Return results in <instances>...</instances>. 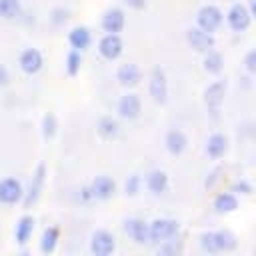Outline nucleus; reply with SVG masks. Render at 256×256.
<instances>
[{
  "label": "nucleus",
  "mask_w": 256,
  "mask_h": 256,
  "mask_svg": "<svg viewBox=\"0 0 256 256\" xmlns=\"http://www.w3.org/2000/svg\"><path fill=\"white\" fill-rule=\"evenodd\" d=\"M180 232V224L172 218H156L148 222V236L150 242H166Z\"/></svg>",
  "instance_id": "obj_1"
},
{
  "label": "nucleus",
  "mask_w": 256,
  "mask_h": 256,
  "mask_svg": "<svg viewBox=\"0 0 256 256\" xmlns=\"http://www.w3.org/2000/svg\"><path fill=\"white\" fill-rule=\"evenodd\" d=\"M222 20H224V14H222V10H220L218 6H214V4H204V6L196 12V26L202 28V30H206V32H212V34L220 28Z\"/></svg>",
  "instance_id": "obj_2"
},
{
  "label": "nucleus",
  "mask_w": 256,
  "mask_h": 256,
  "mask_svg": "<svg viewBox=\"0 0 256 256\" xmlns=\"http://www.w3.org/2000/svg\"><path fill=\"white\" fill-rule=\"evenodd\" d=\"M226 22H228V26H230L234 32H246V30L250 28V24H252V12H250L244 4L236 2V4H232L230 10L226 12Z\"/></svg>",
  "instance_id": "obj_3"
},
{
  "label": "nucleus",
  "mask_w": 256,
  "mask_h": 256,
  "mask_svg": "<svg viewBox=\"0 0 256 256\" xmlns=\"http://www.w3.org/2000/svg\"><path fill=\"white\" fill-rule=\"evenodd\" d=\"M116 250V238L108 230H96L90 236V252L94 256H110Z\"/></svg>",
  "instance_id": "obj_4"
},
{
  "label": "nucleus",
  "mask_w": 256,
  "mask_h": 256,
  "mask_svg": "<svg viewBox=\"0 0 256 256\" xmlns=\"http://www.w3.org/2000/svg\"><path fill=\"white\" fill-rule=\"evenodd\" d=\"M226 88H228V82L226 80H216V82H212L204 90V104H206V108L214 116L220 112V106H222L224 96H226Z\"/></svg>",
  "instance_id": "obj_5"
},
{
  "label": "nucleus",
  "mask_w": 256,
  "mask_h": 256,
  "mask_svg": "<svg viewBox=\"0 0 256 256\" xmlns=\"http://www.w3.org/2000/svg\"><path fill=\"white\" fill-rule=\"evenodd\" d=\"M122 50H124V42H122V38H120L118 34H108V32H106V34L100 38V42H98V52H100V56H102L104 60H108V62L118 60L120 54H122Z\"/></svg>",
  "instance_id": "obj_6"
},
{
  "label": "nucleus",
  "mask_w": 256,
  "mask_h": 256,
  "mask_svg": "<svg viewBox=\"0 0 256 256\" xmlns=\"http://www.w3.org/2000/svg\"><path fill=\"white\" fill-rule=\"evenodd\" d=\"M148 92L156 104H164L168 96V80L162 68H154L150 72V82H148Z\"/></svg>",
  "instance_id": "obj_7"
},
{
  "label": "nucleus",
  "mask_w": 256,
  "mask_h": 256,
  "mask_svg": "<svg viewBox=\"0 0 256 256\" xmlns=\"http://www.w3.org/2000/svg\"><path fill=\"white\" fill-rule=\"evenodd\" d=\"M88 190H90L92 200H108L116 194V182H114V178H110L106 174H100L90 182Z\"/></svg>",
  "instance_id": "obj_8"
},
{
  "label": "nucleus",
  "mask_w": 256,
  "mask_h": 256,
  "mask_svg": "<svg viewBox=\"0 0 256 256\" xmlns=\"http://www.w3.org/2000/svg\"><path fill=\"white\" fill-rule=\"evenodd\" d=\"M186 40H188L190 48H194L196 52H202V54L208 52V50H212L214 44H216L214 34L212 32H206V30H202L198 26H194V28H190L186 32Z\"/></svg>",
  "instance_id": "obj_9"
},
{
  "label": "nucleus",
  "mask_w": 256,
  "mask_h": 256,
  "mask_svg": "<svg viewBox=\"0 0 256 256\" xmlns=\"http://www.w3.org/2000/svg\"><path fill=\"white\" fill-rule=\"evenodd\" d=\"M18 66H20V70H22L24 74L34 76V74H38V72L42 70V66H44V56H42V52L36 50V48H26V50L20 54V58H18Z\"/></svg>",
  "instance_id": "obj_10"
},
{
  "label": "nucleus",
  "mask_w": 256,
  "mask_h": 256,
  "mask_svg": "<svg viewBox=\"0 0 256 256\" xmlns=\"http://www.w3.org/2000/svg\"><path fill=\"white\" fill-rule=\"evenodd\" d=\"M24 196L22 182L18 178H4L0 180V202L2 204H18Z\"/></svg>",
  "instance_id": "obj_11"
},
{
  "label": "nucleus",
  "mask_w": 256,
  "mask_h": 256,
  "mask_svg": "<svg viewBox=\"0 0 256 256\" xmlns=\"http://www.w3.org/2000/svg\"><path fill=\"white\" fill-rule=\"evenodd\" d=\"M44 176H46V166L44 164H38L32 180H30V186L28 190L24 192L22 200H24V206L30 208L32 204H36V200L40 198V192H42V186H44Z\"/></svg>",
  "instance_id": "obj_12"
},
{
  "label": "nucleus",
  "mask_w": 256,
  "mask_h": 256,
  "mask_svg": "<svg viewBox=\"0 0 256 256\" xmlns=\"http://www.w3.org/2000/svg\"><path fill=\"white\" fill-rule=\"evenodd\" d=\"M142 112V102L136 94L128 92L118 100V116L124 120H136Z\"/></svg>",
  "instance_id": "obj_13"
},
{
  "label": "nucleus",
  "mask_w": 256,
  "mask_h": 256,
  "mask_svg": "<svg viewBox=\"0 0 256 256\" xmlns=\"http://www.w3.org/2000/svg\"><path fill=\"white\" fill-rule=\"evenodd\" d=\"M124 232L136 242V244H146L150 242V236H148V222L142 220V218H128L124 222Z\"/></svg>",
  "instance_id": "obj_14"
},
{
  "label": "nucleus",
  "mask_w": 256,
  "mask_h": 256,
  "mask_svg": "<svg viewBox=\"0 0 256 256\" xmlns=\"http://www.w3.org/2000/svg\"><path fill=\"white\" fill-rule=\"evenodd\" d=\"M124 24H126V16H124V10H120V8H110L102 16V30L108 34L122 32Z\"/></svg>",
  "instance_id": "obj_15"
},
{
  "label": "nucleus",
  "mask_w": 256,
  "mask_h": 256,
  "mask_svg": "<svg viewBox=\"0 0 256 256\" xmlns=\"http://www.w3.org/2000/svg\"><path fill=\"white\" fill-rule=\"evenodd\" d=\"M164 146H166V150H168L172 156H180V154L186 150V146H188V138H186V134H184L182 130L174 128V130H170V132L164 136Z\"/></svg>",
  "instance_id": "obj_16"
},
{
  "label": "nucleus",
  "mask_w": 256,
  "mask_h": 256,
  "mask_svg": "<svg viewBox=\"0 0 256 256\" xmlns=\"http://www.w3.org/2000/svg\"><path fill=\"white\" fill-rule=\"evenodd\" d=\"M68 42H70L72 50L82 52V50H86V48L90 46L92 34H90V30H88L86 26H74V28L70 30V34H68Z\"/></svg>",
  "instance_id": "obj_17"
},
{
  "label": "nucleus",
  "mask_w": 256,
  "mask_h": 256,
  "mask_svg": "<svg viewBox=\"0 0 256 256\" xmlns=\"http://www.w3.org/2000/svg\"><path fill=\"white\" fill-rule=\"evenodd\" d=\"M142 78V72L136 64H122L118 70H116V80L122 84V86H136Z\"/></svg>",
  "instance_id": "obj_18"
},
{
  "label": "nucleus",
  "mask_w": 256,
  "mask_h": 256,
  "mask_svg": "<svg viewBox=\"0 0 256 256\" xmlns=\"http://www.w3.org/2000/svg\"><path fill=\"white\" fill-rule=\"evenodd\" d=\"M226 150H228V138L224 136V134H212V136H208V140H206V154L212 158V160H218V158H222L224 154H226Z\"/></svg>",
  "instance_id": "obj_19"
},
{
  "label": "nucleus",
  "mask_w": 256,
  "mask_h": 256,
  "mask_svg": "<svg viewBox=\"0 0 256 256\" xmlns=\"http://www.w3.org/2000/svg\"><path fill=\"white\" fill-rule=\"evenodd\" d=\"M168 184H170L168 174L162 172V170H152V172L146 176V188H148L152 194H156V196L164 194V192L168 190Z\"/></svg>",
  "instance_id": "obj_20"
},
{
  "label": "nucleus",
  "mask_w": 256,
  "mask_h": 256,
  "mask_svg": "<svg viewBox=\"0 0 256 256\" xmlns=\"http://www.w3.org/2000/svg\"><path fill=\"white\" fill-rule=\"evenodd\" d=\"M34 226H36V220L34 216H22L18 222H16V228H14V238L18 244H26L30 238H32V232H34Z\"/></svg>",
  "instance_id": "obj_21"
},
{
  "label": "nucleus",
  "mask_w": 256,
  "mask_h": 256,
  "mask_svg": "<svg viewBox=\"0 0 256 256\" xmlns=\"http://www.w3.org/2000/svg\"><path fill=\"white\" fill-rule=\"evenodd\" d=\"M214 210L218 214H230L238 208V198L234 192H220L216 198H214Z\"/></svg>",
  "instance_id": "obj_22"
},
{
  "label": "nucleus",
  "mask_w": 256,
  "mask_h": 256,
  "mask_svg": "<svg viewBox=\"0 0 256 256\" xmlns=\"http://www.w3.org/2000/svg\"><path fill=\"white\" fill-rule=\"evenodd\" d=\"M58 240H60V230L56 226H48L42 232V238H40V252L52 254L56 250V246H58Z\"/></svg>",
  "instance_id": "obj_23"
},
{
  "label": "nucleus",
  "mask_w": 256,
  "mask_h": 256,
  "mask_svg": "<svg viewBox=\"0 0 256 256\" xmlns=\"http://www.w3.org/2000/svg\"><path fill=\"white\" fill-rule=\"evenodd\" d=\"M204 70L208 72V74H220L222 72V68H224V58H222V54L220 52H216L214 48L212 50H208V52H204Z\"/></svg>",
  "instance_id": "obj_24"
},
{
  "label": "nucleus",
  "mask_w": 256,
  "mask_h": 256,
  "mask_svg": "<svg viewBox=\"0 0 256 256\" xmlns=\"http://www.w3.org/2000/svg\"><path fill=\"white\" fill-rule=\"evenodd\" d=\"M118 122L112 118V116H104V118H100L98 120V126H96V130H98V134L104 138V140H112V138H116V134H118Z\"/></svg>",
  "instance_id": "obj_25"
},
{
  "label": "nucleus",
  "mask_w": 256,
  "mask_h": 256,
  "mask_svg": "<svg viewBox=\"0 0 256 256\" xmlns=\"http://www.w3.org/2000/svg\"><path fill=\"white\" fill-rule=\"evenodd\" d=\"M216 234V244H218V250L220 252H230L236 248V236L230 232V230H218L214 232Z\"/></svg>",
  "instance_id": "obj_26"
},
{
  "label": "nucleus",
  "mask_w": 256,
  "mask_h": 256,
  "mask_svg": "<svg viewBox=\"0 0 256 256\" xmlns=\"http://www.w3.org/2000/svg\"><path fill=\"white\" fill-rule=\"evenodd\" d=\"M22 12L20 0H0V16L4 20H14Z\"/></svg>",
  "instance_id": "obj_27"
},
{
  "label": "nucleus",
  "mask_w": 256,
  "mask_h": 256,
  "mask_svg": "<svg viewBox=\"0 0 256 256\" xmlns=\"http://www.w3.org/2000/svg\"><path fill=\"white\" fill-rule=\"evenodd\" d=\"M80 66H82V54L78 50H70L68 56H66V72H68V76H76L80 72Z\"/></svg>",
  "instance_id": "obj_28"
},
{
  "label": "nucleus",
  "mask_w": 256,
  "mask_h": 256,
  "mask_svg": "<svg viewBox=\"0 0 256 256\" xmlns=\"http://www.w3.org/2000/svg\"><path fill=\"white\" fill-rule=\"evenodd\" d=\"M200 246H202V250L208 252V254H218V252H220V250H218V244H216V234H214V232H204V234L200 236Z\"/></svg>",
  "instance_id": "obj_29"
},
{
  "label": "nucleus",
  "mask_w": 256,
  "mask_h": 256,
  "mask_svg": "<svg viewBox=\"0 0 256 256\" xmlns=\"http://www.w3.org/2000/svg\"><path fill=\"white\" fill-rule=\"evenodd\" d=\"M56 130H58V122H56V116L48 112V114L42 118V134H44V138H54Z\"/></svg>",
  "instance_id": "obj_30"
},
{
  "label": "nucleus",
  "mask_w": 256,
  "mask_h": 256,
  "mask_svg": "<svg viewBox=\"0 0 256 256\" xmlns=\"http://www.w3.org/2000/svg\"><path fill=\"white\" fill-rule=\"evenodd\" d=\"M140 184H142V178L138 176V174H132V176H128V180H126V194H130V196H134V194H138L140 192Z\"/></svg>",
  "instance_id": "obj_31"
},
{
  "label": "nucleus",
  "mask_w": 256,
  "mask_h": 256,
  "mask_svg": "<svg viewBox=\"0 0 256 256\" xmlns=\"http://www.w3.org/2000/svg\"><path fill=\"white\" fill-rule=\"evenodd\" d=\"M230 192H234V194H244V196H248V194H252V186L246 182V180H238V182H234L232 186H230Z\"/></svg>",
  "instance_id": "obj_32"
},
{
  "label": "nucleus",
  "mask_w": 256,
  "mask_h": 256,
  "mask_svg": "<svg viewBox=\"0 0 256 256\" xmlns=\"http://www.w3.org/2000/svg\"><path fill=\"white\" fill-rule=\"evenodd\" d=\"M244 68L248 74H254L256 72V50H250L244 58Z\"/></svg>",
  "instance_id": "obj_33"
},
{
  "label": "nucleus",
  "mask_w": 256,
  "mask_h": 256,
  "mask_svg": "<svg viewBox=\"0 0 256 256\" xmlns=\"http://www.w3.org/2000/svg\"><path fill=\"white\" fill-rule=\"evenodd\" d=\"M54 14V24H62V22H66V18H68V12L66 10H62V8H58V10H54L52 12Z\"/></svg>",
  "instance_id": "obj_34"
},
{
  "label": "nucleus",
  "mask_w": 256,
  "mask_h": 256,
  "mask_svg": "<svg viewBox=\"0 0 256 256\" xmlns=\"http://www.w3.org/2000/svg\"><path fill=\"white\" fill-rule=\"evenodd\" d=\"M128 8H134V10H142L146 6V0H124Z\"/></svg>",
  "instance_id": "obj_35"
},
{
  "label": "nucleus",
  "mask_w": 256,
  "mask_h": 256,
  "mask_svg": "<svg viewBox=\"0 0 256 256\" xmlns=\"http://www.w3.org/2000/svg\"><path fill=\"white\" fill-rule=\"evenodd\" d=\"M8 80H10V74H8L6 66L0 62V86H6V84H8Z\"/></svg>",
  "instance_id": "obj_36"
},
{
  "label": "nucleus",
  "mask_w": 256,
  "mask_h": 256,
  "mask_svg": "<svg viewBox=\"0 0 256 256\" xmlns=\"http://www.w3.org/2000/svg\"><path fill=\"white\" fill-rule=\"evenodd\" d=\"M168 242H170V246H164V248H160V252H162V254H166V252H180V250H182L180 246H176V244L172 242V238H170Z\"/></svg>",
  "instance_id": "obj_37"
}]
</instances>
